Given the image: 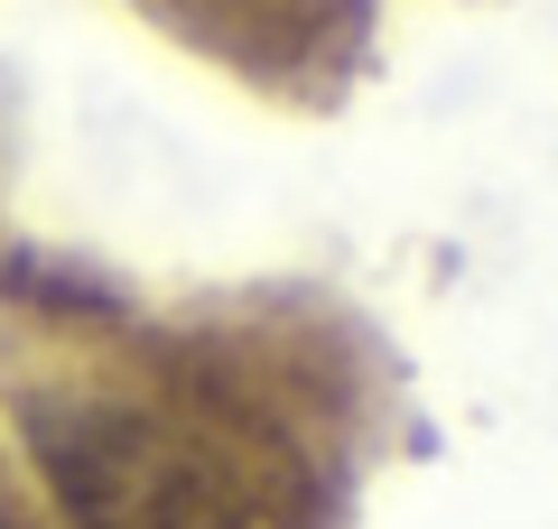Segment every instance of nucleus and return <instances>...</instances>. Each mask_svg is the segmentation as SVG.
I'll list each match as a JSON object with an SVG mask.
<instances>
[{"instance_id": "obj_1", "label": "nucleus", "mask_w": 558, "mask_h": 529, "mask_svg": "<svg viewBox=\"0 0 558 529\" xmlns=\"http://www.w3.org/2000/svg\"><path fill=\"white\" fill-rule=\"evenodd\" d=\"M28 446L75 529H233L223 455L168 409L112 391H38Z\"/></svg>"}]
</instances>
